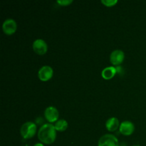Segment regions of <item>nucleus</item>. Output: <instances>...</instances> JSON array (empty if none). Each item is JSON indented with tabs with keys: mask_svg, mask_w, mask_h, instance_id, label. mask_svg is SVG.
Instances as JSON below:
<instances>
[{
	"mask_svg": "<svg viewBox=\"0 0 146 146\" xmlns=\"http://www.w3.org/2000/svg\"><path fill=\"white\" fill-rule=\"evenodd\" d=\"M56 138V131L54 125L45 123L40 127L38 131V138L43 144H52Z\"/></svg>",
	"mask_w": 146,
	"mask_h": 146,
	"instance_id": "nucleus-1",
	"label": "nucleus"
},
{
	"mask_svg": "<svg viewBox=\"0 0 146 146\" xmlns=\"http://www.w3.org/2000/svg\"><path fill=\"white\" fill-rule=\"evenodd\" d=\"M36 132V125L34 122L28 121L23 124L20 129L21 136L24 139L31 138Z\"/></svg>",
	"mask_w": 146,
	"mask_h": 146,
	"instance_id": "nucleus-2",
	"label": "nucleus"
},
{
	"mask_svg": "<svg viewBox=\"0 0 146 146\" xmlns=\"http://www.w3.org/2000/svg\"><path fill=\"white\" fill-rule=\"evenodd\" d=\"M120 143L113 134H105L100 138L98 146H119Z\"/></svg>",
	"mask_w": 146,
	"mask_h": 146,
	"instance_id": "nucleus-3",
	"label": "nucleus"
},
{
	"mask_svg": "<svg viewBox=\"0 0 146 146\" xmlns=\"http://www.w3.org/2000/svg\"><path fill=\"white\" fill-rule=\"evenodd\" d=\"M2 29L4 34L7 35H11L14 34L17 29V24L14 19L8 18L3 22Z\"/></svg>",
	"mask_w": 146,
	"mask_h": 146,
	"instance_id": "nucleus-4",
	"label": "nucleus"
},
{
	"mask_svg": "<svg viewBox=\"0 0 146 146\" xmlns=\"http://www.w3.org/2000/svg\"><path fill=\"white\" fill-rule=\"evenodd\" d=\"M54 74L53 68L50 66L45 65L39 68L38 71V77L41 81H47L51 79Z\"/></svg>",
	"mask_w": 146,
	"mask_h": 146,
	"instance_id": "nucleus-5",
	"label": "nucleus"
},
{
	"mask_svg": "<svg viewBox=\"0 0 146 146\" xmlns=\"http://www.w3.org/2000/svg\"><path fill=\"white\" fill-rule=\"evenodd\" d=\"M32 48L34 52L39 55H43L47 52L48 46L46 42L41 38H37L33 42Z\"/></svg>",
	"mask_w": 146,
	"mask_h": 146,
	"instance_id": "nucleus-6",
	"label": "nucleus"
},
{
	"mask_svg": "<svg viewBox=\"0 0 146 146\" xmlns=\"http://www.w3.org/2000/svg\"><path fill=\"white\" fill-rule=\"evenodd\" d=\"M44 116L45 118L50 123L56 122L58 120L59 113L57 108L54 106H48L46 108L44 111Z\"/></svg>",
	"mask_w": 146,
	"mask_h": 146,
	"instance_id": "nucleus-7",
	"label": "nucleus"
},
{
	"mask_svg": "<svg viewBox=\"0 0 146 146\" xmlns=\"http://www.w3.org/2000/svg\"><path fill=\"white\" fill-rule=\"evenodd\" d=\"M125 58V54L122 50L116 49L111 52L110 55V61L114 66H119L123 63Z\"/></svg>",
	"mask_w": 146,
	"mask_h": 146,
	"instance_id": "nucleus-8",
	"label": "nucleus"
},
{
	"mask_svg": "<svg viewBox=\"0 0 146 146\" xmlns=\"http://www.w3.org/2000/svg\"><path fill=\"white\" fill-rule=\"evenodd\" d=\"M135 131V125L131 121H123L119 127V131L124 135H131Z\"/></svg>",
	"mask_w": 146,
	"mask_h": 146,
	"instance_id": "nucleus-9",
	"label": "nucleus"
},
{
	"mask_svg": "<svg viewBox=\"0 0 146 146\" xmlns=\"http://www.w3.org/2000/svg\"><path fill=\"white\" fill-rule=\"evenodd\" d=\"M119 120L116 117H111L108 118L106 122V128L108 131L113 132L115 131L120 127Z\"/></svg>",
	"mask_w": 146,
	"mask_h": 146,
	"instance_id": "nucleus-10",
	"label": "nucleus"
},
{
	"mask_svg": "<svg viewBox=\"0 0 146 146\" xmlns=\"http://www.w3.org/2000/svg\"><path fill=\"white\" fill-rule=\"evenodd\" d=\"M117 73L116 68L114 66H108L104 68L101 72V76L106 80L111 79L115 76Z\"/></svg>",
	"mask_w": 146,
	"mask_h": 146,
	"instance_id": "nucleus-11",
	"label": "nucleus"
},
{
	"mask_svg": "<svg viewBox=\"0 0 146 146\" xmlns=\"http://www.w3.org/2000/svg\"><path fill=\"white\" fill-rule=\"evenodd\" d=\"M68 126V122L64 119H59L55 123V129L56 131H59V132H63L65 131L67 129Z\"/></svg>",
	"mask_w": 146,
	"mask_h": 146,
	"instance_id": "nucleus-12",
	"label": "nucleus"
},
{
	"mask_svg": "<svg viewBox=\"0 0 146 146\" xmlns=\"http://www.w3.org/2000/svg\"><path fill=\"white\" fill-rule=\"evenodd\" d=\"M104 5H105L106 7H113V6L115 5V4L118 3L117 0H102L101 1Z\"/></svg>",
	"mask_w": 146,
	"mask_h": 146,
	"instance_id": "nucleus-13",
	"label": "nucleus"
},
{
	"mask_svg": "<svg viewBox=\"0 0 146 146\" xmlns=\"http://www.w3.org/2000/svg\"><path fill=\"white\" fill-rule=\"evenodd\" d=\"M73 2L72 0H58L57 3L61 6H68Z\"/></svg>",
	"mask_w": 146,
	"mask_h": 146,
	"instance_id": "nucleus-14",
	"label": "nucleus"
},
{
	"mask_svg": "<svg viewBox=\"0 0 146 146\" xmlns=\"http://www.w3.org/2000/svg\"><path fill=\"white\" fill-rule=\"evenodd\" d=\"M34 146H44V145L42 143H36Z\"/></svg>",
	"mask_w": 146,
	"mask_h": 146,
	"instance_id": "nucleus-15",
	"label": "nucleus"
},
{
	"mask_svg": "<svg viewBox=\"0 0 146 146\" xmlns=\"http://www.w3.org/2000/svg\"><path fill=\"white\" fill-rule=\"evenodd\" d=\"M119 146H127V145H126V144L125 143L122 142V143H120Z\"/></svg>",
	"mask_w": 146,
	"mask_h": 146,
	"instance_id": "nucleus-16",
	"label": "nucleus"
},
{
	"mask_svg": "<svg viewBox=\"0 0 146 146\" xmlns=\"http://www.w3.org/2000/svg\"><path fill=\"white\" fill-rule=\"evenodd\" d=\"M132 146H140V145H139V144H135V145H133Z\"/></svg>",
	"mask_w": 146,
	"mask_h": 146,
	"instance_id": "nucleus-17",
	"label": "nucleus"
}]
</instances>
